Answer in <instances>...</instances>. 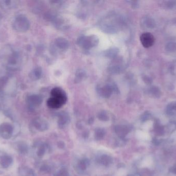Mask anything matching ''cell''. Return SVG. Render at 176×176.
<instances>
[{"label": "cell", "instance_id": "6da1fadb", "mask_svg": "<svg viewBox=\"0 0 176 176\" xmlns=\"http://www.w3.org/2000/svg\"><path fill=\"white\" fill-rule=\"evenodd\" d=\"M0 63L10 70H17L21 66V56L13 46L5 45L0 49Z\"/></svg>", "mask_w": 176, "mask_h": 176}, {"label": "cell", "instance_id": "7a4b0ae2", "mask_svg": "<svg viewBox=\"0 0 176 176\" xmlns=\"http://www.w3.org/2000/svg\"><path fill=\"white\" fill-rule=\"evenodd\" d=\"M12 26L13 29L16 32L24 33L29 29L30 23L27 17L24 14H21L16 16Z\"/></svg>", "mask_w": 176, "mask_h": 176}, {"label": "cell", "instance_id": "3957f363", "mask_svg": "<svg viewBox=\"0 0 176 176\" xmlns=\"http://www.w3.org/2000/svg\"><path fill=\"white\" fill-rule=\"evenodd\" d=\"M99 39L96 36H83L77 39V43L86 50H90L91 48L97 46L99 44Z\"/></svg>", "mask_w": 176, "mask_h": 176}, {"label": "cell", "instance_id": "277c9868", "mask_svg": "<svg viewBox=\"0 0 176 176\" xmlns=\"http://www.w3.org/2000/svg\"><path fill=\"white\" fill-rule=\"evenodd\" d=\"M116 90V87L112 84L100 85L97 87V91L101 97L104 98H109L113 91Z\"/></svg>", "mask_w": 176, "mask_h": 176}, {"label": "cell", "instance_id": "5b68a950", "mask_svg": "<svg viewBox=\"0 0 176 176\" xmlns=\"http://www.w3.org/2000/svg\"><path fill=\"white\" fill-rule=\"evenodd\" d=\"M26 101L29 107L33 109L41 104L43 99L41 96L39 94H32L27 96Z\"/></svg>", "mask_w": 176, "mask_h": 176}, {"label": "cell", "instance_id": "8992f818", "mask_svg": "<svg viewBox=\"0 0 176 176\" xmlns=\"http://www.w3.org/2000/svg\"><path fill=\"white\" fill-rule=\"evenodd\" d=\"M140 41L144 48H149L154 45L155 42V38L151 33L145 32L140 36Z\"/></svg>", "mask_w": 176, "mask_h": 176}, {"label": "cell", "instance_id": "52a82bcc", "mask_svg": "<svg viewBox=\"0 0 176 176\" xmlns=\"http://www.w3.org/2000/svg\"><path fill=\"white\" fill-rule=\"evenodd\" d=\"M51 94L52 97L59 100L64 105L67 102L68 100L67 94L62 88L58 87L53 88L51 91Z\"/></svg>", "mask_w": 176, "mask_h": 176}, {"label": "cell", "instance_id": "ba28073f", "mask_svg": "<svg viewBox=\"0 0 176 176\" xmlns=\"http://www.w3.org/2000/svg\"><path fill=\"white\" fill-rule=\"evenodd\" d=\"M13 127L10 123L4 122L0 126V135L5 139H10L13 133Z\"/></svg>", "mask_w": 176, "mask_h": 176}, {"label": "cell", "instance_id": "9c48e42d", "mask_svg": "<svg viewBox=\"0 0 176 176\" xmlns=\"http://www.w3.org/2000/svg\"><path fill=\"white\" fill-rule=\"evenodd\" d=\"M33 125L36 129L40 131H44L48 129L47 122L41 118H36L33 121Z\"/></svg>", "mask_w": 176, "mask_h": 176}, {"label": "cell", "instance_id": "30bf717a", "mask_svg": "<svg viewBox=\"0 0 176 176\" xmlns=\"http://www.w3.org/2000/svg\"><path fill=\"white\" fill-rule=\"evenodd\" d=\"M155 25L154 20L151 17L146 16L143 17L141 20V26L143 29H153L155 27Z\"/></svg>", "mask_w": 176, "mask_h": 176}, {"label": "cell", "instance_id": "8fae6325", "mask_svg": "<svg viewBox=\"0 0 176 176\" xmlns=\"http://www.w3.org/2000/svg\"><path fill=\"white\" fill-rule=\"evenodd\" d=\"M56 46L61 50H66L69 46V43L66 39L62 37H59L56 39L55 42Z\"/></svg>", "mask_w": 176, "mask_h": 176}, {"label": "cell", "instance_id": "7c38bea8", "mask_svg": "<svg viewBox=\"0 0 176 176\" xmlns=\"http://www.w3.org/2000/svg\"><path fill=\"white\" fill-rule=\"evenodd\" d=\"M42 74V70L40 67H36L32 70L29 74V77L33 81H37L41 78Z\"/></svg>", "mask_w": 176, "mask_h": 176}, {"label": "cell", "instance_id": "4fadbf2b", "mask_svg": "<svg viewBox=\"0 0 176 176\" xmlns=\"http://www.w3.org/2000/svg\"><path fill=\"white\" fill-rule=\"evenodd\" d=\"M47 106L51 109H58L64 106V104L58 100L51 97L47 101Z\"/></svg>", "mask_w": 176, "mask_h": 176}, {"label": "cell", "instance_id": "5bb4252c", "mask_svg": "<svg viewBox=\"0 0 176 176\" xmlns=\"http://www.w3.org/2000/svg\"><path fill=\"white\" fill-rule=\"evenodd\" d=\"M13 163V158L8 155H3L0 157V165L3 168H6Z\"/></svg>", "mask_w": 176, "mask_h": 176}, {"label": "cell", "instance_id": "9a60e30c", "mask_svg": "<svg viewBox=\"0 0 176 176\" xmlns=\"http://www.w3.org/2000/svg\"><path fill=\"white\" fill-rule=\"evenodd\" d=\"M17 2L15 1H0V7L3 10H10L16 7Z\"/></svg>", "mask_w": 176, "mask_h": 176}, {"label": "cell", "instance_id": "2e32d148", "mask_svg": "<svg viewBox=\"0 0 176 176\" xmlns=\"http://www.w3.org/2000/svg\"><path fill=\"white\" fill-rule=\"evenodd\" d=\"M19 173L20 176H35L33 170L28 167L22 166L20 167Z\"/></svg>", "mask_w": 176, "mask_h": 176}, {"label": "cell", "instance_id": "e0dca14e", "mask_svg": "<svg viewBox=\"0 0 176 176\" xmlns=\"http://www.w3.org/2000/svg\"><path fill=\"white\" fill-rule=\"evenodd\" d=\"M115 132L120 138H124L129 132V129L125 126H117L115 128Z\"/></svg>", "mask_w": 176, "mask_h": 176}, {"label": "cell", "instance_id": "ac0fdd59", "mask_svg": "<svg viewBox=\"0 0 176 176\" xmlns=\"http://www.w3.org/2000/svg\"><path fill=\"white\" fill-rule=\"evenodd\" d=\"M149 96L155 98H159L161 95V92L159 87L157 86H151L148 90Z\"/></svg>", "mask_w": 176, "mask_h": 176}, {"label": "cell", "instance_id": "d6986e66", "mask_svg": "<svg viewBox=\"0 0 176 176\" xmlns=\"http://www.w3.org/2000/svg\"><path fill=\"white\" fill-rule=\"evenodd\" d=\"M166 113L168 115L171 116H176V101L172 102L167 105Z\"/></svg>", "mask_w": 176, "mask_h": 176}, {"label": "cell", "instance_id": "ffe728a7", "mask_svg": "<svg viewBox=\"0 0 176 176\" xmlns=\"http://www.w3.org/2000/svg\"><path fill=\"white\" fill-rule=\"evenodd\" d=\"M9 82V78L6 75H0V93L3 92Z\"/></svg>", "mask_w": 176, "mask_h": 176}, {"label": "cell", "instance_id": "44dd1931", "mask_svg": "<svg viewBox=\"0 0 176 176\" xmlns=\"http://www.w3.org/2000/svg\"><path fill=\"white\" fill-rule=\"evenodd\" d=\"M69 120V117L67 113L62 112L61 113L59 117V125L60 126H64L67 124Z\"/></svg>", "mask_w": 176, "mask_h": 176}, {"label": "cell", "instance_id": "7402d4cb", "mask_svg": "<svg viewBox=\"0 0 176 176\" xmlns=\"http://www.w3.org/2000/svg\"><path fill=\"white\" fill-rule=\"evenodd\" d=\"M86 72L84 70L80 69L77 71L75 75V83H80L83 81L86 77Z\"/></svg>", "mask_w": 176, "mask_h": 176}, {"label": "cell", "instance_id": "603a6c76", "mask_svg": "<svg viewBox=\"0 0 176 176\" xmlns=\"http://www.w3.org/2000/svg\"><path fill=\"white\" fill-rule=\"evenodd\" d=\"M119 51L117 48H111L105 51V55L107 58H114L117 55Z\"/></svg>", "mask_w": 176, "mask_h": 176}, {"label": "cell", "instance_id": "cb8c5ba5", "mask_svg": "<svg viewBox=\"0 0 176 176\" xmlns=\"http://www.w3.org/2000/svg\"><path fill=\"white\" fill-rule=\"evenodd\" d=\"M100 160L101 164L105 166L109 165L112 161L111 157L107 155H102V157H100Z\"/></svg>", "mask_w": 176, "mask_h": 176}, {"label": "cell", "instance_id": "d4e9b609", "mask_svg": "<svg viewBox=\"0 0 176 176\" xmlns=\"http://www.w3.org/2000/svg\"><path fill=\"white\" fill-rule=\"evenodd\" d=\"M165 49L168 52H174L176 51V42H170L165 46Z\"/></svg>", "mask_w": 176, "mask_h": 176}, {"label": "cell", "instance_id": "484cf974", "mask_svg": "<svg viewBox=\"0 0 176 176\" xmlns=\"http://www.w3.org/2000/svg\"><path fill=\"white\" fill-rule=\"evenodd\" d=\"M105 132L104 129L99 128L95 131V137L97 140H100L105 136Z\"/></svg>", "mask_w": 176, "mask_h": 176}, {"label": "cell", "instance_id": "4316f807", "mask_svg": "<svg viewBox=\"0 0 176 176\" xmlns=\"http://www.w3.org/2000/svg\"><path fill=\"white\" fill-rule=\"evenodd\" d=\"M18 150L19 152L22 154H25L28 150L27 145L23 142L19 143V145H18Z\"/></svg>", "mask_w": 176, "mask_h": 176}, {"label": "cell", "instance_id": "83f0119b", "mask_svg": "<svg viewBox=\"0 0 176 176\" xmlns=\"http://www.w3.org/2000/svg\"><path fill=\"white\" fill-rule=\"evenodd\" d=\"M155 131L156 132V133L158 134V135H161L163 134L164 132V128L160 124L159 122H155Z\"/></svg>", "mask_w": 176, "mask_h": 176}, {"label": "cell", "instance_id": "f1b7e54d", "mask_svg": "<svg viewBox=\"0 0 176 176\" xmlns=\"http://www.w3.org/2000/svg\"><path fill=\"white\" fill-rule=\"evenodd\" d=\"M98 117L100 120H103V121H107L109 119L108 114L104 111L100 112L98 115Z\"/></svg>", "mask_w": 176, "mask_h": 176}, {"label": "cell", "instance_id": "f546056e", "mask_svg": "<svg viewBox=\"0 0 176 176\" xmlns=\"http://www.w3.org/2000/svg\"><path fill=\"white\" fill-rule=\"evenodd\" d=\"M167 128H168V131L170 132H172L175 131L176 130V122H170V123L168 124Z\"/></svg>", "mask_w": 176, "mask_h": 176}, {"label": "cell", "instance_id": "4dcf8cb0", "mask_svg": "<svg viewBox=\"0 0 176 176\" xmlns=\"http://www.w3.org/2000/svg\"><path fill=\"white\" fill-rule=\"evenodd\" d=\"M88 161L87 160H83L80 162V169L82 170H84L87 168L88 165Z\"/></svg>", "mask_w": 176, "mask_h": 176}, {"label": "cell", "instance_id": "1f68e13d", "mask_svg": "<svg viewBox=\"0 0 176 176\" xmlns=\"http://www.w3.org/2000/svg\"><path fill=\"white\" fill-rule=\"evenodd\" d=\"M57 176H70V175H69V174L67 170L63 169L59 171V173L57 175Z\"/></svg>", "mask_w": 176, "mask_h": 176}, {"label": "cell", "instance_id": "d6a6232c", "mask_svg": "<svg viewBox=\"0 0 176 176\" xmlns=\"http://www.w3.org/2000/svg\"><path fill=\"white\" fill-rule=\"evenodd\" d=\"M45 147L44 146H41V147L39 148V149L38 150V155L40 157H41L42 155L45 154Z\"/></svg>", "mask_w": 176, "mask_h": 176}, {"label": "cell", "instance_id": "836d02e7", "mask_svg": "<svg viewBox=\"0 0 176 176\" xmlns=\"http://www.w3.org/2000/svg\"><path fill=\"white\" fill-rule=\"evenodd\" d=\"M150 117H151V115L149 113H145L142 117V120L143 121H146L148 120Z\"/></svg>", "mask_w": 176, "mask_h": 176}, {"label": "cell", "instance_id": "e575fe53", "mask_svg": "<svg viewBox=\"0 0 176 176\" xmlns=\"http://www.w3.org/2000/svg\"><path fill=\"white\" fill-rule=\"evenodd\" d=\"M143 80L144 81V82L147 84H151V82H152V80L149 77H147V76H144V78H143Z\"/></svg>", "mask_w": 176, "mask_h": 176}, {"label": "cell", "instance_id": "d590c367", "mask_svg": "<svg viewBox=\"0 0 176 176\" xmlns=\"http://www.w3.org/2000/svg\"><path fill=\"white\" fill-rule=\"evenodd\" d=\"M170 171L171 173L176 174V165H174V166H173V167H171V169H170Z\"/></svg>", "mask_w": 176, "mask_h": 176}, {"label": "cell", "instance_id": "8d00e7d4", "mask_svg": "<svg viewBox=\"0 0 176 176\" xmlns=\"http://www.w3.org/2000/svg\"><path fill=\"white\" fill-rule=\"evenodd\" d=\"M2 14H1L0 13V23H1V21H2Z\"/></svg>", "mask_w": 176, "mask_h": 176}, {"label": "cell", "instance_id": "74e56055", "mask_svg": "<svg viewBox=\"0 0 176 176\" xmlns=\"http://www.w3.org/2000/svg\"><path fill=\"white\" fill-rule=\"evenodd\" d=\"M0 107H1V102H0Z\"/></svg>", "mask_w": 176, "mask_h": 176}]
</instances>
